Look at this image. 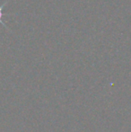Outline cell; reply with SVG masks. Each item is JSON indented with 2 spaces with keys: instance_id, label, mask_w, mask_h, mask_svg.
<instances>
[{
  "instance_id": "obj_1",
  "label": "cell",
  "mask_w": 131,
  "mask_h": 132,
  "mask_svg": "<svg viewBox=\"0 0 131 132\" xmlns=\"http://www.w3.org/2000/svg\"><path fill=\"white\" fill-rule=\"evenodd\" d=\"M6 4V2H5L4 3V5H0V23H2V24L4 25L5 28H6V25L5 24V23H3V21H2V16H3V13H2V9H3V7H4V5Z\"/></svg>"
}]
</instances>
